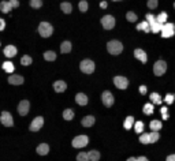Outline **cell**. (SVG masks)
<instances>
[{"instance_id": "cell-20", "label": "cell", "mask_w": 175, "mask_h": 161, "mask_svg": "<svg viewBox=\"0 0 175 161\" xmlns=\"http://www.w3.org/2000/svg\"><path fill=\"white\" fill-rule=\"evenodd\" d=\"M60 51H62V53H68V52H71V42L63 41L62 45H60Z\"/></svg>"}, {"instance_id": "cell-31", "label": "cell", "mask_w": 175, "mask_h": 161, "mask_svg": "<svg viewBox=\"0 0 175 161\" xmlns=\"http://www.w3.org/2000/svg\"><path fill=\"white\" fill-rule=\"evenodd\" d=\"M156 21L159 22V23L164 25V23H166V21H167V14H166V12H160V14L156 17Z\"/></svg>"}, {"instance_id": "cell-29", "label": "cell", "mask_w": 175, "mask_h": 161, "mask_svg": "<svg viewBox=\"0 0 175 161\" xmlns=\"http://www.w3.org/2000/svg\"><path fill=\"white\" fill-rule=\"evenodd\" d=\"M161 26H163V25H161V23H159V22L156 21V22H155V23H152L149 27H151V32H153V33H159V32H160V30H161Z\"/></svg>"}, {"instance_id": "cell-16", "label": "cell", "mask_w": 175, "mask_h": 161, "mask_svg": "<svg viewBox=\"0 0 175 161\" xmlns=\"http://www.w3.org/2000/svg\"><path fill=\"white\" fill-rule=\"evenodd\" d=\"M4 55H6L7 57H14L15 55H17V48H15L14 45H7V47L4 48Z\"/></svg>"}, {"instance_id": "cell-18", "label": "cell", "mask_w": 175, "mask_h": 161, "mask_svg": "<svg viewBox=\"0 0 175 161\" xmlns=\"http://www.w3.org/2000/svg\"><path fill=\"white\" fill-rule=\"evenodd\" d=\"M48 152H49V146H48L47 143H41V145H39V146H37V153H39L40 156L48 154Z\"/></svg>"}, {"instance_id": "cell-32", "label": "cell", "mask_w": 175, "mask_h": 161, "mask_svg": "<svg viewBox=\"0 0 175 161\" xmlns=\"http://www.w3.org/2000/svg\"><path fill=\"white\" fill-rule=\"evenodd\" d=\"M159 138H160V135H159V132H157V131H152L151 134H149V141H151V143L157 142Z\"/></svg>"}, {"instance_id": "cell-11", "label": "cell", "mask_w": 175, "mask_h": 161, "mask_svg": "<svg viewBox=\"0 0 175 161\" xmlns=\"http://www.w3.org/2000/svg\"><path fill=\"white\" fill-rule=\"evenodd\" d=\"M42 124H44V117L42 116L34 117V120H33L32 124H30V131H39L40 128L42 127Z\"/></svg>"}, {"instance_id": "cell-40", "label": "cell", "mask_w": 175, "mask_h": 161, "mask_svg": "<svg viewBox=\"0 0 175 161\" xmlns=\"http://www.w3.org/2000/svg\"><path fill=\"white\" fill-rule=\"evenodd\" d=\"M77 161H89V157H88V153L81 152L80 154L77 156Z\"/></svg>"}, {"instance_id": "cell-55", "label": "cell", "mask_w": 175, "mask_h": 161, "mask_svg": "<svg viewBox=\"0 0 175 161\" xmlns=\"http://www.w3.org/2000/svg\"><path fill=\"white\" fill-rule=\"evenodd\" d=\"M174 32H175V25H174Z\"/></svg>"}, {"instance_id": "cell-41", "label": "cell", "mask_w": 175, "mask_h": 161, "mask_svg": "<svg viewBox=\"0 0 175 161\" xmlns=\"http://www.w3.org/2000/svg\"><path fill=\"white\" fill-rule=\"evenodd\" d=\"M139 142L144 143V145L151 143V141H149V134H142V135H141V137H139Z\"/></svg>"}, {"instance_id": "cell-38", "label": "cell", "mask_w": 175, "mask_h": 161, "mask_svg": "<svg viewBox=\"0 0 175 161\" xmlns=\"http://www.w3.org/2000/svg\"><path fill=\"white\" fill-rule=\"evenodd\" d=\"M21 63L23 64V66H29V64H32V57L27 56V55H25V56H22Z\"/></svg>"}, {"instance_id": "cell-10", "label": "cell", "mask_w": 175, "mask_h": 161, "mask_svg": "<svg viewBox=\"0 0 175 161\" xmlns=\"http://www.w3.org/2000/svg\"><path fill=\"white\" fill-rule=\"evenodd\" d=\"M114 84H115V86L118 89H126L129 86V80H127V78L118 75V77L114 78Z\"/></svg>"}, {"instance_id": "cell-3", "label": "cell", "mask_w": 175, "mask_h": 161, "mask_svg": "<svg viewBox=\"0 0 175 161\" xmlns=\"http://www.w3.org/2000/svg\"><path fill=\"white\" fill-rule=\"evenodd\" d=\"M80 68H81V71L85 72V74H92V72L95 71V63L89 59H85L81 62Z\"/></svg>"}, {"instance_id": "cell-8", "label": "cell", "mask_w": 175, "mask_h": 161, "mask_svg": "<svg viewBox=\"0 0 175 161\" xmlns=\"http://www.w3.org/2000/svg\"><path fill=\"white\" fill-rule=\"evenodd\" d=\"M101 101H103V104L105 105V107H112L114 105V94L111 92H108V90H105V92L103 93V96H101Z\"/></svg>"}, {"instance_id": "cell-42", "label": "cell", "mask_w": 175, "mask_h": 161, "mask_svg": "<svg viewBox=\"0 0 175 161\" xmlns=\"http://www.w3.org/2000/svg\"><path fill=\"white\" fill-rule=\"evenodd\" d=\"M157 4H159V2L157 0H148V3H146V6H148V8L151 10H155L157 7Z\"/></svg>"}, {"instance_id": "cell-7", "label": "cell", "mask_w": 175, "mask_h": 161, "mask_svg": "<svg viewBox=\"0 0 175 161\" xmlns=\"http://www.w3.org/2000/svg\"><path fill=\"white\" fill-rule=\"evenodd\" d=\"M0 122H2L3 126H6V127H12L14 126V120H12L11 114L7 112V111L2 112V115H0Z\"/></svg>"}, {"instance_id": "cell-12", "label": "cell", "mask_w": 175, "mask_h": 161, "mask_svg": "<svg viewBox=\"0 0 175 161\" xmlns=\"http://www.w3.org/2000/svg\"><path fill=\"white\" fill-rule=\"evenodd\" d=\"M29 108H30L29 101H27V100H22V101L19 102V105H18V112H19V115H22V116L27 115V112H29Z\"/></svg>"}, {"instance_id": "cell-56", "label": "cell", "mask_w": 175, "mask_h": 161, "mask_svg": "<svg viewBox=\"0 0 175 161\" xmlns=\"http://www.w3.org/2000/svg\"><path fill=\"white\" fill-rule=\"evenodd\" d=\"M174 7H175V3H174Z\"/></svg>"}, {"instance_id": "cell-25", "label": "cell", "mask_w": 175, "mask_h": 161, "mask_svg": "<svg viewBox=\"0 0 175 161\" xmlns=\"http://www.w3.org/2000/svg\"><path fill=\"white\" fill-rule=\"evenodd\" d=\"M134 124V117L133 116H127L125 119V122H123V127L126 128V130H130L131 127H133Z\"/></svg>"}, {"instance_id": "cell-33", "label": "cell", "mask_w": 175, "mask_h": 161, "mask_svg": "<svg viewBox=\"0 0 175 161\" xmlns=\"http://www.w3.org/2000/svg\"><path fill=\"white\" fill-rule=\"evenodd\" d=\"M151 100L155 102V104H161V97L159 93H152L151 94Z\"/></svg>"}, {"instance_id": "cell-54", "label": "cell", "mask_w": 175, "mask_h": 161, "mask_svg": "<svg viewBox=\"0 0 175 161\" xmlns=\"http://www.w3.org/2000/svg\"><path fill=\"white\" fill-rule=\"evenodd\" d=\"M112 2H119V0H112Z\"/></svg>"}, {"instance_id": "cell-49", "label": "cell", "mask_w": 175, "mask_h": 161, "mask_svg": "<svg viewBox=\"0 0 175 161\" xmlns=\"http://www.w3.org/2000/svg\"><path fill=\"white\" fill-rule=\"evenodd\" d=\"M160 112H161V115H163V114H167V107H161Z\"/></svg>"}, {"instance_id": "cell-9", "label": "cell", "mask_w": 175, "mask_h": 161, "mask_svg": "<svg viewBox=\"0 0 175 161\" xmlns=\"http://www.w3.org/2000/svg\"><path fill=\"white\" fill-rule=\"evenodd\" d=\"M161 36L164 37V38H168V37L174 36V25L172 23H164L163 26H161Z\"/></svg>"}, {"instance_id": "cell-35", "label": "cell", "mask_w": 175, "mask_h": 161, "mask_svg": "<svg viewBox=\"0 0 175 161\" xmlns=\"http://www.w3.org/2000/svg\"><path fill=\"white\" fill-rule=\"evenodd\" d=\"M126 19H127L129 22H137V15L134 14V12L129 11L127 14H126Z\"/></svg>"}, {"instance_id": "cell-39", "label": "cell", "mask_w": 175, "mask_h": 161, "mask_svg": "<svg viewBox=\"0 0 175 161\" xmlns=\"http://www.w3.org/2000/svg\"><path fill=\"white\" fill-rule=\"evenodd\" d=\"M30 6L33 8H40L42 6V0H30Z\"/></svg>"}, {"instance_id": "cell-26", "label": "cell", "mask_w": 175, "mask_h": 161, "mask_svg": "<svg viewBox=\"0 0 175 161\" xmlns=\"http://www.w3.org/2000/svg\"><path fill=\"white\" fill-rule=\"evenodd\" d=\"M44 59L48 60V62H54L56 59V53L52 51H47V52H44Z\"/></svg>"}, {"instance_id": "cell-1", "label": "cell", "mask_w": 175, "mask_h": 161, "mask_svg": "<svg viewBox=\"0 0 175 161\" xmlns=\"http://www.w3.org/2000/svg\"><path fill=\"white\" fill-rule=\"evenodd\" d=\"M107 51L110 52L111 55H119V53H122V51H123V45H122L120 41L112 40V41H108Z\"/></svg>"}, {"instance_id": "cell-48", "label": "cell", "mask_w": 175, "mask_h": 161, "mask_svg": "<svg viewBox=\"0 0 175 161\" xmlns=\"http://www.w3.org/2000/svg\"><path fill=\"white\" fill-rule=\"evenodd\" d=\"M166 161H175V154H170Z\"/></svg>"}, {"instance_id": "cell-14", "label": "cell", "mask_w": 175, "mask_h": 161, "mask_svg": "<svg viewBox=\"0 0 175 161\" xmlns=\"http://www.w3.org/2000/svg\"><path fill=\"white\" fill-rule=\"evenodd\" d=\"M8 84L11 85H22L23 84V77H21V75H17V74H12L8 77Z\"/></svg>"}, {"instance_id": "cell-47", "label": "cell", "mask_w": 175, "mask_h": 161, "mask_svg": "<svg viewBox=\"0 0 175 161\" xmlns=\"http://www.w3.org/2000/svg\"><path fill=\"white\" fill-rule=\"evenodd\" d=\"M4 27H6V22H4V19L0 18V32H2V30H4Z\"/></svg>"}, {"instance_id": "cell-43", "label": "cell", "mask_w": 175, "mask_h": 161, "mask_svg": "<svg viewBox=\"0 0 175 161\" xmlns=\"http://www.w3.org/2000/svg\"><path fill=\"white\" fill-rule=\"evenodd\" d=\"M145 18H146V22L149 23V26H151L152 23H155V22H156V17H153L152 14H146Z\"/></svg>"}, {"instance_id": "cell-13", "label": "cell", "mask_w": 175, "mask_h": 161, "mask_svg": "<svg viewBox=\"0 0 175 161\" xmlns=\"http://www.w3.org/2000/svg\"><path fill=\"white\" fill-rule=\"evenodd\" d=\"M134 57H136V59H138L141 63H146V62H148L146 52L142 51V49H139V48H137L136 51H134Z\"/></svg>"}, {"instance_id": "cell-15", "label": "cell", "mask_w": 175, "mask_h": 161, "mask_svg": "<svg viewBox=\"0 0 175 161\" xmlns=\"http://www.w3.org/2000/svg\"><path fill=\"white\" fill-rule=\"evenodd\" d=\"M54 89H55V92L62 93L67 89V85H66L64 80H56V82L54 84Z\"/></svg>"}, {"instance_id": "cell-21", "label": "cell", "mask_w": 175, "mask_h": 161, "mask_svg": "<svg viewBox=\"0 0 175 161\" xmlns=\"http://www.w3.org/2000/svg\"><path fill=\"white\" fill-rule=\"evenodd\" d=\"M0 10H2V12H4V14H8V12L11 11V6H10L8 2L3 0V2L0 3Z\"/></svg>"}, {"instance_id": "cell-50", "label": "cell", "mask_w": 175, "mask_h": 161, "mask_svg": "<svg viewBox=\"0 0 175 161\" xmlns=\"http://www.w3.org/2000/svg\"><path fill=\"white\" fill-rule=\"evenodd\" d=\"M137 161H148V158H146V157H142V156H141V157L137 158Z\"/></svg>"}, {"instance_id": "cell-46", "label": "cell", "mask_w": 175, "mask_h": 161, "mask_svg": "<svg viewBox=\"0 0 175 161\" xmlns=\"http://www.w3.org/2000/svg\"><path fill=\"white\" fill-rule=\"evenodd\" d=\"M138 90H139V93H141V94H145V93H146V86L141 85V86L138 87Z\"/></svg>"}, {"instance_id": "cell-36", "label": "cell", "mask_w": 175, "mask_h": 161, "mask_svg": "<svg viewBox=\"0 0 175 161\" xmlns=\"http://www.w3.org/2000/svg\"><path fill=\"white\" fill-rule=\"evenodd\" d=\"M88 8H89L88 2H86V0H81V2H80V10H81V11L85 12V11H88Z\"/></svg>"}, {"instance_id": "cell-4", "label": "cell", "mask_w": 175, "mask_h": 161, "mask_svg": "<svg viewBox=\"0 0 175 161\" xmlns=\"http://www.w3.org/2000/svg\"><path fill=\"white\" fill-rule=\"evenodd\" d=\"M166 70H167V63L164 62V60H157V62L155 63V66H153L155 75H157V77H161V75L166 72Z\"/></svg>"}, {"instance_id": "cell-52", "label": "cell", "mask_w": 175, "mask_h": 161, "mask_svg": "<svg viewBox=\"0 0 175 161\" xmlns=\"http://www.w3.org/2000/svg\"><path fill=\"white\" fill-rule=\"evenodd\" d=\"M163 119L167 120V119H168V115H167V114H163Z\"/></svg>"}, {"instance_id": "cell-5", "label": "cell", "mask_w": 175, "mask_h": 161, "mask_svg": "<svg viewBox=\"0 0 175 161\" xmlns=\"http://www.w3.org/2000/svg\"><path fill=\"white\" fill-rule=\"evenodd\" d=\"M89 143V138L86 137V135H78L73 139V146L77 147V149H81V147L86 146Z\"/></svg>"}, {"instance_id": "cell-27", "label": "cell", "mask_w": 175, "mask_h": 161, "mask_svg": "<svg viewBox=\"0 0 175 161\" xmlns=\"http://www.w3.org/2000/svg\"><path fill=\"white\" fill-rule=\"evenodd\" d=\"M149 126H151L152 131H159V130L161 128V122L160 120H152Z\"/></svg>"}, {"instance_id": "cell-28", "label": "cell", "mask_w": 175, "mask_h": 161, "mask_svg": "<svg viewBox=\"0 0 175 161\" xmlns=\"http://www.w3.org/2000/svg\"><path fill=\"white\" fill-rule=\"evenodd\" d=\"M63 117H64V120H71L73 117H74V111L73 109H64V112H63Z\"/></svg>"}, {"instance_id": "cell-2", "label": "cell", "mask_w": 175, "mask_h": 161, "mask_svg": "<svg viewBox=\"0 0 175 161\" xmlns=\"http://www.w3.org/2000/svg\"><path fill=\"white\" fill-rule=\"evenodd\" d=\"M39 33L41 37H49L51 34L54 33V27L48 22H41L39 25Z\"/></svg>"}, {"instance_id": "cell-34", "label": "cell", "mask_w": 175, "mask_h": 161, "mask_svg": "<svg viewBox=\"0 0 175 161\" xmlns=\"http://www.w3.org/2000/svg\"><path fill=\"white\" fill-rule=\"evenodd\" d=\"M144 114H145V115L153 114V105H152V104H145V105H144Z\"/></svg>"}, {"instance_id": "cell-37", "label": "cell", "mask_w": 175, "mask_h": 161, "mask_svg": "<svg viewBox=\"0 0 175 161\" xmlns=\"http://www.w3.org/2000/svg\"><path fill=\"white\" fill-rule=\"evenodd\" d=\"M134 130H136V132H142L144 123L142 122H136V123H134Z\"/></svg>"}, {"instance_id": "cell-23", "label": "cell", "mask_w": 175, "mask_h": 161, "mask_svg": "<svg viewBox=\"0 0 175 161\" xmlns=\"http://www.w3.org/2000/svg\"><path fill=\"white\" fill-rule=\"evenodd\" d=\"M60 8H62V11L64 12V14H70V12L73 11V6L70 3H67V2H63V3L60 4Z\"/></svg>"}, {"instance_id": "cell-6", "label": "cell", "mask_w": 175, "mask_h": 161, "mask_svg": "<svg viewBox=\"0 0 175 161\" xmlns=\"http://www.w3.org/2000/svg\"><path fill=\"white\" fill-rule=\"evenodd\" d=\"M101 25L105 30H111L114 29L115 26V18H114L112 15H104L103 18H101Z\"/></svg>"}, {"instance_id": "cell-19", "label": "cell", "mask_w": 175, "mask_h": 161, "mask_svg": "<svg viewBox=\"0 0 175 161\" xmlns=\"http://www.w3.org/2000/svg\"><path fill=\"white\" fill-rule=\"evenodd\" d=\"M81 123H82L83 127H92V126L95 124V117L93 116H85Z\"/></svg>"}, {"instance_id": "cell-24", "label": "cell", "mask_w": 175, "mask_h": 161, "mask_svg": "<svg viewBox=\"0 0 175 161\" xmlns=\"http://www.w3.org/2000/svg\"><path fill=\"white\" fill-rule=\"evenodd\" d=\"M137 30H144L145 33H149V32H151V27H149L148 22L144 21V22H141V23L137 25Z\"/></svg>"}, {"instance_id": "cell-45", "label": "cell", "mask_w": 175, "mask_h": 161, "mask_svg": "<svg viewBox=\"0 0 175 161\" xmlns=\"http://www.w3.org/2000/svg\"><path fill=\"white\" fill-rule=\"evenodd\" d=\"M172 101H174V96H172V94H167L166 96V102H167V104H171Z\"/></svg>"}, {"instance_id": "cell-51", "label": "cell", "mask_w": 175, "mask_h": 161, "mask_svg": "<svg viewBox=\"0 0 175 161\" xmlns=\"http://www.w3.org/2000/svg\"><path fill=\"white\" fill-rule=\"evenodd\" d=\"M100 7H101V8H105V7H107V2H101Z\"/></svg>"}, {"instance_id": "cell-53", "label": "cell", "mask_w": 175, "mask_h": 161, "mask_svg": "<svg viewBox=\"0 0 175 161\" xmlns=\"http://www.w3.org/2000/svg\"><path fill=\"white\" fill-rule=\"evenodd\" d=\"M127 161H137V158H136V157H130Z\"/></svg>"}, {"instance_id": "cell-22", "label": "cell", "mask_w": 175, "mask_h": 161, "mask_svg": "<svg viewBox=\"0 0 175 161\" xmlns=\"http://www.w3.org/2000/svg\"><path fill=\"white\" fill-rule=\"evenodd\" d=\"M88 157H89V161H98L100 160V153L97 150H90L88 153Z\"/></svg>"}, {"instance_id": "cell-17", "label": "cell", "mask_w": 175, "mask_h": 161, "mask_svg": "<svg viewBox=\"0 0 175 161\" xmlns=\"http://www.w3.org/2000/svg\"><path fill=\"white\" fill-rule=\"evenodd\" d=\"M75 101L80 105H86L88 104V96L83 94V93H78V94L75 96Z\"/></svg>"}, {"instance_id": "cell-44", "label": "cell", "mask_w": 175, "mask_h": 161, "mask_svg": "<svg viewBox=\"0 0 175 161\" xmlns=\"http://www.w3.org/2000/svg\"><path fill=\"white\" fill-rule=\"evenodd\" d=\"M10 6H11V8H17V7H19V2L18 0H8Z\"/></svg>"}, {"instance_id": "cell-30", "label": "cell", "mask_w": 175, "mask_h": 161, "mask_svg": "<svg viewBox=\"0 0 175 161\" xmlns=\"http://www.w3.org/2000/svg\"><path fill=\"white\" fill-rule=\"evenodd\" d=\"M3 70H6L7 72H14V64L11 62H4L3 63Z\"/></svg>"}]
</instances>
